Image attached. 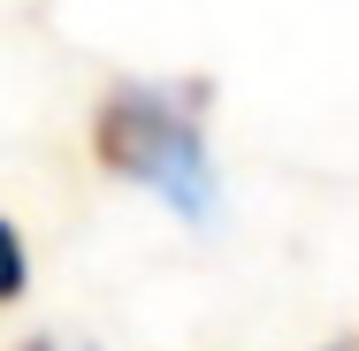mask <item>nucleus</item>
<instances>
[{"label":"nucleus","instance_id":"3","mask_svg":"<svg viewBox=\"0 0 359 351\" xmlns=\"http://www.w3.org/2000/svg\"><path fill=\"white\" fill-rule=\"evenodd\" d=\"M23 351H92V344H54V336H39V344H23Z\"/></svg>","mask_w":359,"mask_h":351},{"label":"nucleus","instance_id":"1","mask_svg":"<svg viewBox=\"0 0 359 351\" xmlns=\"http://www.w3.org/2000/svg\"><path fill=\"white\" fill-rule=\"evenodd\" d=\"M92 153H100L107 176H130L145 191H161L168 207H184L191 221H215L222 184H215V160H207V138H199L191 107H176L145 84H123L92 115Z\"/></svg>","mask_w":359,"mask_h":351},{"label":"nucleus","instance_id":"2","mask_svg":"<svg viewBox=\"0 0 359 351\" xmlns=\"http://www.w3.org/2000/svg\"><path fill=\"white\" fill-rule=\"evenodd\" d=\"M23 282H31V260H23V237L0 221V305L8 298H23Z\"/></svg>","mask_w":359,"mask_h":351},{"label":"nucleus","instance_id":"4","mask_svg":"<svg viewBox=\"0 0 359 351\" xmlns=\"http://www.w3.org/2000/svg\"><path fill=\"white\" fill-rule=\"evenodd\" d=\"M329 351H359V336H344V344H329Z\"/></svg>","mask_w":359,"mask_h":351}]
</instances>
